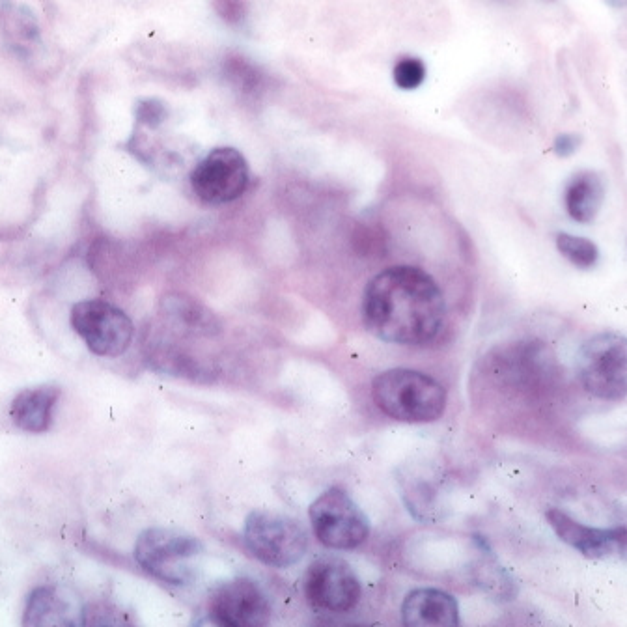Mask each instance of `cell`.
Returning <instances> with one entry per match:
<instances>
[{
  "label": "cell",
  "instance_id": "cell-1",
  "mask_svg": "<svg viewBox=\"0 0 627 627\" xmlns=\"http://www.w3.org/2000/svg\"><path fill=\"white\" fill-rule=\"evenodd\" d=\"M363 320L368 331L383 342L428 346L443 333L445 295L424 269L394 265L368 282Z\"/></svg>",
  "mask_w": 627,
  "mask_h": 627
},
{
  "label": "cell",
  "instance_id": "cell-2",
  "mask_svg": "<svg viewBox=\"0 0 627 627\" xmlns=\"http://www.w3.org/2000/svg\"><path fill=\"white\" fill-rule=\"evenodd\" d=\"M377 407L398 422L428 424L445 415V387L428 374L409 368H392L372 381Z\"/></svg>",
  "mask_w": 627,
  "mask_h": 627
},
{
  "label": "cell",
  "instance_id": "cell-3",
  "mask_svg": "<svg viewBox=\"0 0 627 627\" xmlns=\"http://www.w3.org/2000/svg\"><path fill=\"white\" fill-rule=\"evenodd\" d=\"M204 553L200 540L182 530H144L135 544V560L140 568L161 583L182 586L195 579Z\"/></svg>",
  "mask_w": 627,
  "mask_h": 627
},
{
  "label": "cell",
  "instance_id": "cell-4",
  "mask_svg": "<svg viewBox=\"0 0 627 627\" xmlns=\"http://www.w3.org/2000/svg\"><path fill=\"white\" fill-rule=\"evenodd\" d=\"M577 379L596 400H626L627 336L607 331L588 338L577 355Z\"/></svg>",
  "mask_w": 627,
  "mask_h": 627
},
{
  "label": "cell",
  "instance_id": "cell-5",
  "mask_svg": "<svg viewBox=\"0 0 627 627\" xmlns=\"http://www.w3.org/2000/svg\"><path fill=\"white\" fill-rule=\"evenodd\" d=\"M243 540L252 557L273 568H290L305 557L308 536L293 517L256 510L245 519Z\"/></svg>",
  "mask_w": 627,
  "mask_h": 627
},
{
  "label": "cell",
  "instance_id": "cell-6",
  "mask_svg": "<svg viewBox=\"0 0 627 627\" xmlns=\"http://www.w3.org/2000/svg\"><path fill=\"white\" fill-rule=\"evenodd\" d=\"M310 523L318 542L336 551L357 549L370 534L368 517L340 488L327 489L312 502Z\"/></svg>",
  "mask_w": 627,
  "mask_h": 627
},
{
  "label": "cell",
  "instance_id": "cell-7",
  "mask_svg": "<svg viewBox=\"0 0 627 627\" xmlns=\"http://www.w3.org/2000/svg\"><path fill=\"white\" fill-rule=\"evenodd\" d=\"M71 327L99 357L124 355L135 335L126 312L103 299H86L71 308Z\"/></svg>",
  "mask_w": 627,
  "mask_h": 627
},
{
  "label": "cell",
  "instance_id": "cell-8",
  "mask_svg": "<svg viewBox=\"0 0 627 627\" xmlns=\"http://www.w3.org/2000/svg\"><path fill=\"white\" fill-rule=\"evenodd\" d=\"M249 182L251 170L245 155L230 146L211 150L191 172L193 193L209 206L234 202L247 191Z\"/></svg>",
  "mask_w": 627,
  "mask_h": 627
},
{
  "label": "cell",
  "instance_id": "cell-9",
  "mask_svg": "<svg viewBox=\"0 0 627 627\" xmlns=\"http://www.w3.org/2000/svg\"><path fill=\"white\" fill-rule=\"evenodd\" d=\"M361 581L346 562L320 558L310 564L305 575L308 603L323 613H349L361 601Z\"/></svg>",
  "mask_w": 627,
  "mask_h": 627
},
{
  "label": "cell",
  "instance_id": "cell-10",
  "mask_svg": "<svg viewBox=\"0 0 627 627\" xmlns=\"http://www.w3.org/2000/svg\"><path fill=\"white\" fill-rule=\"evenodd\" d=\"M209 616L228 627H260L271 620V603L264 590L247 577L217 586L209 596Z\"/></svg>",
  "mask_w": 627,
  "mask_h": 627
},
{
  "label": "cell",
  "instance_id": "cell-11",
  "mask_svg": "<svg viewBox=\"0 0 627 627\" xmlns=\"http://www.w3.org/2000/svg\"><path fill=\"white\" fill-rule=\"evenodd\" d=\"M545 517L558 538L579 551L583 557H627V527H590L558 508L547 510Z\"/></svg>",
  "mask_w": 627,
  "mask_h": 627
},
{
  "label": "cell",
  "instance_id": "cell-12",
  "mask_svg": "<svg viewBox=\"0 0 627 627\" xmlns=\"http://www.w3.org/2000/svg\"><path fill=\"white\" fill-rule=\"evenodd\" d=\"M402 620L409 627H454L460 624V607L443 590L417 588L405 596Z\"/></svg>",
  "mask_w": 627,
  "mask_h": 627
},
{
  "label": "cell",
  "instance_id": "cell-13",
  "mask_svg": "<svg viewBox=\"0 0 627 627\" xmlns=\"http://www.w3.org/2000/svg\"><path fill=\"white\" fill-rule=\"evenodd\" d=\"M75 596L60 586H40L28 598L23 626H75L81 624L75 614Z\"/></svg>",
  "mask_w": 627,
  "mask_h": 627
},
{
  "label": "cell",
  "instance_id": "cell-14",
  "mask_svg": "<svg viewBox=\"0 0 627 627\" xmlns=\"http://www.w3.org/2000/svg\"><path fill=\"white\" fill-rule=\"evenodd\" d=\"M60 398V389L42 385L19 392L10 405V417L19 430L43 433L53 422V409Z\"/></svg>",
  "mask_w": 627,
  "mask_h": 627
},
{
  "label": "cell",
  "instance_id": "cell-15",
  "mask_svg": "<svg viewBox=\"0 0 627 627\" xmlns=\"http://www.w3.org/2000/svg\"><path fill=\"white\" fill-rule=\"evenodd\" d=\"M605 200V182L594 170H583L573 176L564 191V208L570 219L590 224L600 215Z\"/></svg>",
  "mask_w": 627,
  "mask_h": 627
},
{
  "label": "cell",
  "instance_id": "cell-16",
  "mask_svg": "<svg viewBox=\"0 0 627 627\" xmlns=\"http://www.w3.org/2000/svg\"><path fill=\"white\" fill-rule=\"evenodd\" d=\"M163 308L165 316L185 331L204 335L219 331V321L215 320L208 308L202 307L198 301L187 295H168L163 301Z\"/></svg>",
  "mask_w": 627,
  "mask_h": 627
},
{
  "label": "cell",
  "instance_id": "cell-17",
  "mask_svg": "<svg viewBox=\"0 0 627 627\" xmlns=\"http://www.w3.org/2000/svg\"><path fill=\"white\" fill-rule=\"evenodd\" d=\"M557 249L577 269H592L600 260V249L588 237L575 236L568 232L557 234Z\"/></svg>",
  "mask_w": 627,
  "mask_h": 627
},
{
  "label": "cell",
  "instance_id": "cell-18",
  "mask_svg": "<svg viewBox=\"0 0 627 627\" xmlns=\"http://www.w3.org/2000/svg\"><path fill=\"white\" fill-rule=\"evenodd\" d=\"M224 75L230 83L236 86L237 90L245 94H254L262 90L265 83L264 73L258 66H254L247 58L239 55H230L224 58Z\"/></svg>",
  "mask_w": 627,
  "mask_h": 627
},
{
  "label": "cell",
  "instance_id": "cell-19",
  "mask_svg": "<svg viewBox=\"0 0 627 627\" xmlns=\"http://www.w3.org/2000/svg\"><path fill=\"white\" fill-rule=\"evenodd\" d=\"M6 34L17 49H28L32 43L40 42V27L36 17L27 8H14L8 12Z\"/></svg>",
  "mask_w": 627,
  "mask_h": 627
},
{
  "label": "cell",
  "instance_id": "cell-20",
  "mask_svg": "<svg viewBox=\"0 0 627 627\" xmlns=\"http://www.w3.org/2000/svg\"><path fill=\"white\" fill-rule=\"evenodd\" d=\"M394 83L402 90H415L426 79V66L420 58L402 56L394 66Z\"/></svg>",
  "mask_w": 627,
  "mask_h": 627
},
{
  "label": "cell",
  "instance_id": "cell-21",
  "mask_svg": "<svg viewBox=\"0 0 627 627\" xmlns=\"http://www.w3.org/2000/svg\"><path fill=\"white\" fill-rule=\"evenodd\" d=\"M215 14L221 17L226 25L239 27L249 15L247 0H211Z\"/></svg>",
  "mask_w": 627,
  "mask_h": 627
},
{
  "label": "cell",
  "instance_id": "cell-22",
  "mask_svg": "<svg viewBox=\"0 0 627 627\" xmlns=\"http://www.w3.org/2000/svg\"><path fill=\"white\" fill-rule=\"evenodd\" d=\"M137 120L148 127H159L167 118V107L159 99H144L135 109Z\"/></svg>",
  "mask_w": 627,
  "mask_h": 627
},
{
  "label": "cell",
  "instance_id": "cell-23",
  "mask_svg": "<svg viewBox=\"0 0 627 627\" xmlns=\"http://www.w3.org/2000/svg\"><path fill=\"white\" fill-rule=\"evenodd\" d=\"M581 142H583V139L579 135H575V133H562L553 142V152L558 157H570V155L575 154L579 150Z\"/></svg>",
  "mask_w": 627,
  "mask_h": 627
},
{
  "label": "cell",
  "instance_id": "cell-24",
  "mask_svg": "<svg viewBox=\"0 0 627 627\" xmlns=\"http://www.w3.org/2000/svg\"><path fill=\"white\" fill-rule=\"evenodd\" d=\"M607 6H611V8H616V10H624L627 8V0H603Z\"/></svg>",
  "mask_w": 627,
  "mask_h": 627
}]
</instances>
